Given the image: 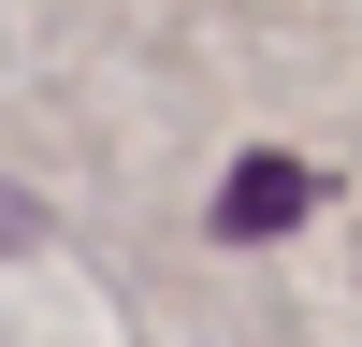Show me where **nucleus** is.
I'll return each mask as SVG.
<instances>
[{
    "label": "nucleus",
    "instance_id": "obj_1",
    "mask_svg": "<svg viewBox=\"0 0 362 347\" xmlns=\"http://www.w3.org/2000/svg\"><path fill=\"white\" fill-rule=\"evenodd\" d=\"M305 202H319L305 159H232V174H218V231H232V246H276Z\"/></svg>",
    "mask_w": 362,
    "mask_h": 347
}]
</instances>
